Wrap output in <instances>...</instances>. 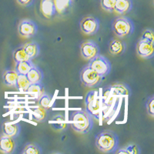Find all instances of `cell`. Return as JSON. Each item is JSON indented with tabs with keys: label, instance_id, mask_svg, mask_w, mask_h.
<instances>
[{
	"label": "cell",
	"instance_id": "9c48e42d",
	"mask_svg": "<svg viewBox=\"0 0 154 154\" xmlns=\"http://www.w3.org/2000/svg\"><path fill=\"white\" fill-rule=\"evenodd\" d=\"M18 32L22 37L32 38L38 32V26L33 20L24 19L19 22L18 25Z\"/></svg>",
	"mask_w": 154,
	"mask_h": 154
},
{
	"label": "cell",
	"instance_id": "83f0119b",
	"mask_svg": "<svg viewBox=\"0 0 154 154\" xmlns=\"http://www.w3.org/2000/svg\"><path fill=\"white\" fill-rule=\"evenodd\" d=\"M154 96L152 95V96H149L147 98L146 101V109L147 114L151 116V117H153L154 116Z\"/></svg>",
	"mask_w": 154,
	"mask_h": 154
},
{
	"label": "cell",
	"instance_id": "e0dca14e",
	"mask_svg": "<svg viewBox=\"0 0 154 154\" xmlns=\"http://www.w3.org/2000/svg\"><path fill=\"white\" fill-rule=\"evenodd\" d=\"M41 11L42 14L47 18H51L56 14V9L53 0H42Z\"/></svg>",
	"mask_w": 154,
	"mask_h": 154
},
{
	"label": "cell",
	"instance_id": "7402d4cb",
	"mask_svg": "<svg viewBox=\"0 0 154 154\" xmlns=\"http://www.w3.org/2000/svg\"><path fill=\"white\" fill-rule=\"evenodd\" d=\"M51 126L56 130H63L66 127V123L63 116L59 114L53 117V120L51 122Z\"/></svg>",
	"mask_w": 154,
	"mask_h": 154
},
{
	"label": "cell",
	"instance_id": "52a82bcc",
	"mask_svg": "<svg viewBox=\"0 0 154 154\" xmlns=\"http://www.w3.org/2000/svg\"><path fill=\"white\" fill-rule=\"evenodd\" d=\"M80 53L84 60L90 61L93 58L100 54V48L94 41L87 39L81 43Z\"/></svg>",
	"mask_w": 154,
	"mask_h": 154
},
{
	"label": "cell",
	"instance_id": "f1b7e54d",
	"mask_svg": "<svg viewBox=\"0 0 154 154\" xmlns=\"http://www.w3.org/2000/svg\"><path fill=\"white\" fill-rule=\"evenodd\" d=\"M116 0H100L101 7L109 12H114Z\"/></svg>",
	"mask_w": 154,
	"mask_h": 154
},
{
	"label": "cell",
	"instance_id": "30bf717a",
	"mask_svg": "<svg viewBox=\"0 0 154 154\" xmlns=\"http://www.w3.org/2000/svg\"><path fill=\"white\" fill-rule=\"evenodd\" d=\"M137 53L140 58L149 60L154 56L153 43L149 41L140 38L136 44Z\"/></svg>",
	"mask_w": 154,
	"mask_h": 154
},
{
	"label": "cell",
	"instance_id": "5b68a950",
	"mask_svg": "<svg viewBox=\"0 0 154 154\" xmlns=\"http://www.w3.org/2000/svg\"><path fill=\"white\" fill-rule=\"evenodd\" d=\"M88 65L103 79L110 73L112 70L111 62L108 58L100 54L89 61Z\"/></svg>",
	"mask_w": 154,
	"mask_h": 154
},
{
	"label": "cell",
	"instance_id": "603a6c76",
	"mask_svg": "<svg viewBox=\"0 0 154 154\" xmlns=\"http://www.w3.org/2000/svg\"><path fill=\"white\" fill-rule=\"evenodd\" d=\"M42 150L41 146L35 143H27L23 148L22 154H41Z\"/></svg>",
	"mask_w": 154,
	"mask_h": 154
},
{
	"label": "cell",
	"instance_id": "7c38bea8",
	"mask_svg": "<svg viewBox=\"0 0 154 154\" xmlns=\"http://www.w3.org/2000/svg\"><path fill=\"white\" fill-rule=\"evenodd\" d=\"M126 44L123 40L119 38H112L109 43V51L113 56H120L125 53Z\"/></svg>",
	"mask_w": 154,
	"mask_h": 154
},
{
	"label": "cell",
	"instance_id": "9a60e30c",
	"mask_svg": "<svg viewBox=\"0 0 154 154\" xmlns=\"http://www.w3.org/2000/svg\"><path fill=\"white\" fill-rule=\"evenodd\" d=\"M26 76L27 77L30 83H38V82H42V79L44 78V73L39 67L34 65L27 72Z\"/></svg>",
	"mask_w": 154,
	"mask_h": 154
},
{
	"label": "cell",
	"instance_id": "4fadbf2b",
	"mask_svg": "<svg viewBox=\"0 0 154 154\" xmlns=\"http://www.w3.org/2000/svg\"><path fill=\"white\" fill-rule=\"evenodd\" d=\"M108 86L112 94L115 96H131L132 94L131 88L125 82H116Z\"/></svg>",
	"mask_w": 154,
	"mask_h": 154
},
{
	"label": "cell",
	"instance_id": "2e32d148",
	"mask_svg": "<svg viewBox=\"0 0 154 154\" xmlns=\"http://www.w3.org/2000/svg\"><path fill=\"white\" fill-rule=\"evenodd\" d=\"M133 0H116L114 11L120 15H125L132 10Z\"/></svg>",
	"mask_w": 154,
	"mask_h": 154
},
{
	"label": "cell",
	"instance_id": "d4e9b609",
	"mask_svg": "<svg viewBox=\"0 0 154 154\" xmlns=\"http://www.w3.org/2000/svg\"><path fill=\"white\" fill-rule=\"evenodd\" d=\"M32 114H33V116L35 120L40 122V121H43L46 119V109L43 108L40 106H38L32 108Z\"/></svg>",
	"mask_w": 154,
	"mask_h": 154
},
{
	"label": "cell",
	"instance_id": "d6a6232c",
	"mask_svg": "<svg viewBox=\"0 0 154 154\" xmlns=\"http://www.w3.org/2000/svg\"><path fill=\"white\" fill-rule=\"evenodd\" d=\"M19 5H23L24 7H29L32 5H33L35 0H16Z\"/></svg>",
	"mask_w": 154,
	"mask_h": 154
},
{
	"label": "cell",
	"instance_id": "8992f818",
	"mask_svg": "<svg viewBox=\"0 0 154 154\" xmlns=\"http://www.w3.org/2000/svg\"><path fill=\"white\" fill-rule=\"evenodd\" d=\"M103 80V78L96 73L88 64L83 66L80 72V81L86 87H96Z\"/></svg>",
	"mask_w": 154,
	"mask_h": 154
},
{
	"label": "cell",
	"instance_id": "4316f807",
	"mask_svg": "<svg viewBox=\"0 0 154 154\" xmlns=\"http://www.w3.org/2000/svg\"><path fill=\"white\" fill-rule=\"evenodd\" d=\"M30 82H29L26 75H18L17 80H16V87L21 91H26L27 88L29 86Z\"/></svg>",
	"mask_w": 154,
	"mask_h": 154
},
{
	"label": "cell",
	"instance_id": "277c9868",
	"mask_svg": "<svg viewBox=\"0 0 154 154\" xmlns=\"http://www.w3.org/2000/svg\"><path fill=\"white\" fill-rule=\"evenodd\" d=\"M85 110L92 117L99 120L101 113L102 105L100 102V96L96 90L89 91L85 97Z\"/></svg>",
	"mask_w": 154,
	"mask_h": 154
},
{
	"label": "cell",
	"instance_id": "4dcf8cb0",
	"mask_svg": "<svg viewBox=\"0 0 154 154\" xmlns=\"http://www.w3.org/2000/svg\"><path fill=\"white\" fill-rule=\"evenodd\" d=\"M142 39H144V40L149 41V42H154V33H153V30L152 29H146L143 31L142 34V36L141 38Z\"/></svg>",
	"mask_w": 154,
	"mask_h": 154
},
{
	"label": "cell",
	"instance_id": "7a4b0ae2",
	"mask_svg": "<svg viewBox=\"0 0 154 154\" xmlns=\"http://www.w3.org/2000/svg\"><path fill=\"white\" fill-rule=\"evenodd\" d=\"M69 123L74 131L86 134L93 127V118L86 110H75L71 112Z\"/></svg>",
	"mask_w": 154,
	"mask_h": 154
},
{
	"label": "cell",
	"instance_id": "3957f363",
	"mask_svg": "<svg viewBox=\"0 0 154 154\" xmlns=\"http://www.w3.org/2000/svg\"><path fill=\"white\" fill-rule=\"evenodd\" d=\"M111 26L116 35L120 38L131 35L135 29V25L133 20L125 16L115 18Z\"/></svg>",
	"mask_w": 154,
	"mask_h": 154
},
{
	"label": "cell",
	"instance_id": "6da1fadb",
	"mask_svg": "<svg viewBox=\"0 0 154 154\" xmlns=\"http://www.w3.org/2000/svg\"><path fill=\"white\" fill-rule=\"evenodd\" d=\"M95 146L102 152L116 153L119 146V137L112 130H102L96 135Z\"/></svg>",
	"mask_w": 154,
	"mask_h": 154
},
{
	"label": "cell",
	"instance_id": "d6986e66",
	"mask_svg": "<svg viewBox=\"0 0 154 154\" xmlns=\"http://www.w3.org/2000/svg\"><path fill=\"white\" fill-rule=\"evenodd\" d=\"M24 50L30 60H33L40 53V46L36 42H30L23 46Z\"/></svg>",
	"mask_w": 154,
	"mask_h": 154
},
{
	"label": "cell",
	"instance_id": "cb8c5ba5",
	"mask_svg": "<svg viewBox=\"0 0 154 154\" xmlns=\"http://www.w3.org/2000/svg\"><path fill=\"white\" fill-rule=\"evenodd\" d=\"M12 58H13V60L16 63L30 60L26 53V52H25L23 46H19V47L14 49L13 53H12Z\"/></svg>",
	"mask_w": 154,
	"mask_h": 154
},
{
	"label": "cell",
	"instance_id": "484cf974",
	"mask_svg": "<svg viewBox=\"0 0 154 154\" xmlns=\"http://www.w3.org/2000/svg\"><path fill=\"white\" fill-rule=\"evenodd\" d=\"M30 93H34L37 96H40L44 93V86L42 82L38 83H30L27 88L26 91Z\"/></svg>",
	"mask_w": 154,
	"mask_h": 154
},
{
	"label": "cell",
	"instance_id": "8fae6325",
	"mask_svg": "<svg viewBox=\"0 0 154 154\" xmlns=\"http://www.w3.org/2000/svg\"><path fill=\"white\" fill-rule=\"evenodd\" d=\"M16 149V138L2 133L0 136V152L5 154H12Z\"/></svg>",
	"mask_w": 154,
	"mask_h": 154
},
{
	"label": "cell",
	"instance_id": "1f68e13d",
	"mask_svg": "<svg viewBox=\"0 0 154 154\" xmlns=\"http://www.w3.org/2000/svg\"><path fill=\"white\" fill-rule=\"evenodd\" d=\"M127 154H140L141 152L140 147L136 143H130L124 146Z\"/></svg>",
	"mask_w": 154,
	"mask_h": 154
},
{
	"label": "cell",
	"instance_id": "f546056e",
	"mask_svg": "<svg viewBox=\"0 0 154 154\" xmlns=\"http://www.w3.org/2000/svg\"><path fill=\"white\" fill-rule=\"evenodd\" d=\"M51 103V97L46 93H43L39 96L38 99V106L43 107L45 109H48Z\"/></svg>",
	"mask_w": 154,
	"mask_h": 154
},
{
	"label": "cell",
	"instance_id": "ac0fdd59",
	"mask_svg": "<svg viewBox=\"0 0 154 154\" xmlns=\"http://www.w3.org/2000/svg\"><path fill=\"white\" fill-rule=\"evenodd\" d=\"M56 13L65 15L69 12L73 4V0H55Z\"/></svg>",
	"mask_w": 154,
	"mask_h": 154
},
{
	"label": "cell",
	"instance_id": "ba28073f",
	"mask_svg": "<svg viewBox=\"0 0 154 154\" xmlns=\"http://www.w3.org/2000/svg\"><path fill=\"white\" fill-rule=\"evenodd\" d=\"M100 19L94 16H84L80 21V29L82 32L86 35H94L100 30Z\"/></svg>",
	"mask_w": 154,
	"mask_h": 154
},
{
	"label": "cell",
	"instance_id": "ffe728a7",
	"mask_svg": "<svg viewBox=\"0 0 154 154\" xmlns=\"http://www.w3.org/2000/svg\"><path fill=\"white\" fill-rule=\"evenodd\" d=\"M18 73L15 70H5L2 75V80L5 86L9 87H16Z\"/></svg>",
	"mask_w": 154,
	"mask_h": 154
},
{
	"label": "cell",
	"instance_id": "5bb4252c",
	"mask_svg": "<svg viewBox=\"0 0 154 154\" xmlns=\"http://www.w3.org/2000/svg\"><path fill=\"white\" fill-rule=\"evenodd\" d=\"M2 129L3 134L14 138H16L21 132V126L18 123L5 122L2 124Z\"/></svg>",
	"mask_w": 154,
	"mask_h": 154
},
{
	"label": "cell",
	"instance_id": "44dd1931",
	"mask_svg": "<svg viewBox=\"0 0 154 154\" xmlns=\"http://www.w3.org/2000/svg\"><path fill=\"white\" fill-rule=\"evenodd\" d=\"M33 66L34 64L32 63V60L18 62V63H16L15 71L17 72L18 75H26L27 72Z\"/></svg>",
	"mask_w": 154,
	"mask_h": 154
}]
</instances>
